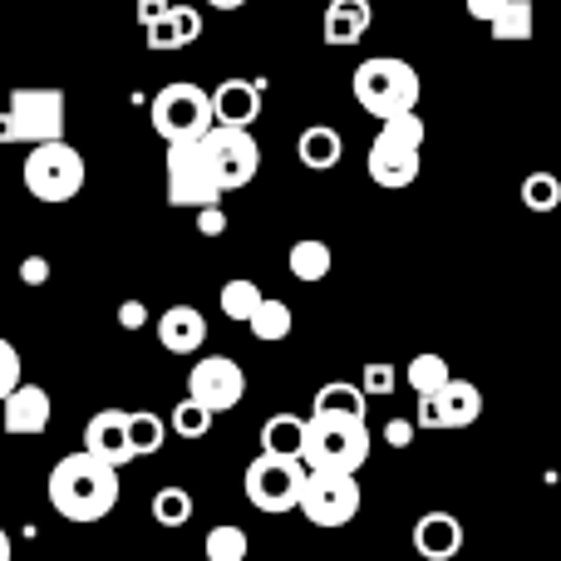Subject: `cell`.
Segmentation results:
<instances>
[{
    "instance_id": "cell-1",
    "label": "cell",
    "mask_w": 561,
    "mask_h": 561,
    "mask_svg": "<svg viewBox=\"0 0 561 561\" xmlns=\"http://www.w3.org/2000/svg\"><path fill=\"white\" fill-rule=\"evenodd\" d=\"M49 507L69 523H104L118 507V468L94 454H65L49 468Z\"/></svg>"
},
{
    "instance_id": "cell-2",
    "label": "cell",
    "mask_w": 561,
    "mask_h": 561,
    "mask_svg": "<svg viewBox=\"0 0 561 561\" xmlns=\"http://www.w3.org/2000/svg\"><path fill=\"white\" fill-rule=\"evenodd\" d=\"M300 463L330 468V473H359L369 458V424L365 414H340V409H310L306 434H300Z\"/></svg>"
},
{
    "instance_id": "cell-3",
    "label": "cell",
    "mask_w": 561,
    "mask_h": 561,
    "mask_svg": "<svg viewBox=\"0 0 561 561\" xmlns=\"http://www.w3.org/2000/svg\"><path fill=\"white\" fill-rule=\"evenodd\" d=\"M419 168H424V118H419V108L379 118V134L365 153L369 183L385 187V193H399V187L419 183Z\"/></svg>"
},
{
    "instance_id": "cell-4",
    "label": "cell",
    "mask_w": 561,
    "mask_h": 561,
    "mask_svg": "<svg viewBox=\"0 0 561 561\" xmlns=\"http://www.w3.org/2000/svg\"><path fill=\"white\" fill-rule=\"evenodd\" d=\"M20 178H25V193L35 197V203L59 207V203H75V197L84 193L89 168H84V153H79L75 144L45 138V144H30Z\"/></svg>"
},
{
    "instance_id": "cell-5",
    "label": "cell",
    "mask_w": 561,
    "mask_h": 561,
    "mask_svg": "<svg viewBox=\"0 0 561 561\" xmlns=\"http://www.w3.org/2000/svg\"><path fill=\"white\" fill-rule=\"evenodd\" d=\"M350 89H355V104L365 108L369 118H389V114H404V108H419V69L409 59H389L375 55L350 75Z\"/></svg>"
},
{
    "instance_id": "cell-6",
    "label": "cell",
    "mask_w": 561,
    "mask_h": 561,
    "mask_svg": "<svg viewBox=\"0 0 561 561\" xmlns=\"http://www.w3.org/2000/svg\"><path fill=\"white\" fill-rule=\"evenodd\" d=\"M65 89H15L10 108H0V144H45L65 138Z\"/></svg>"
},
{
    "instance_id": "cell-7",
    "label": "cell",
    "mask_w": 561,
    "mask_h": 561,
    "mask_svg": "<svg viewBox=\"0 0 561 561\" xmlns=\"http://www.w3.org/2000/svg\"><path fill=\"white\" fill-rule=\"evenodd\" d=\"M148 124L163 144H183V138H203L213 118V99H207L203 84H187V79H173L168 89H158L153 104H148Z\"/></svg>"
},
{
    "instance_id": "cell-8",
    "label": "cell",
    "mask_w": 561,
    "mask_h": 561,
    "mask_svg": "<svg viewBox=\"0 0 561 561\" xmlns=\"http://www.w3.org/2000/svg\"><path fill=\"white\" fill-rule=\"evenodd\" d=\"M359 503H365V493H359L355 473H330V468H306V483L296 493V507L320 533H335V527L355 523Z\"/></svg>"
},
{
    "instance_id": "cell-9",
    "label": "cell",
    "mask_w": 561,
    "mask_h": 561,
    "mask_svg": "<svg viewBox=\"0 0 561 561\" xmlns=\"http://www.w3.org/2000/svg\"><path fill=\"white\" fill-rule=\"evenodd\" d=\"M300 483H306V463H300L296 454H272V448H262L242 473L247 503H252L256 513H296Z\"/></svg>"
},
{
    "instance_id": "cell-10",
    "label": "cell",
    "mask_w": 561,
    "mask_h": 561,
    "mask_svg": "<svg viewBox=\"0 0 561 561\" xmlns=\"http://www.w3.org/2000/svg\"><path fill=\"white\" fill-rule=\"evenodd\" d=\"M203 153H207V168H213L222 193H237V187H247L262 173V144L252 138V128L213 124L203 134Z\"/></svg>"
},
{
    "instance_id": "cell-11",
    "label": "cell",
    "mask_w": 561,
    "mask_h": 561,
    "mask_svg": "<svg viewBox=\"0 0 561 561\" xmlns=\"http://www.w3.org/2000/svg\"><path fill=\"white\" fill-rule=\"evenodd\" d=\"M222 187H217L213 168H207L203 138H183V144H168V203L173 207H203V203H222Z\"/></svg>"
},
{
    "instance_id": "cell-12",
    "label": "cell",
    "mask_w": 561,
    "mask_h": 561,
    "mask_svg": "<svg viewBox=\"0 0 561 561\" xmlns=\"http://www.w3.org/2000/svg\"><path fill=\"white\" fill-rule=\"evenodd\" d=\"M478 414H483V389L473 379L448 375L438 389L419 394L414 428H468V424H478Z\"/></svg>"
},
{
    "instance_id": "cell-13",
    "label": "cell",
    "mask_w": 561,
    "mask_h": 561,
    "mask_svg": "<svg viewBox=\"0 0 561 561\" xmlns=\"http://www.w3.org/2000/svg\"><path fill=\"white\" fill-rule=\"evenodd\" d=\"M187 394H193L197 404H207L213 414H227V409H237L247 394V369L237 365L232 355H203L187 369Z\"/></svg>"
},
{
    "instance_id": "cell-14",
    "label": "cell",
    "mask_w": 561,
    "mask_h": 561,
    "mask_svg": "<svg viewBox=\"0 0 561 561\" xmlns=\"http://www.w3.org/2000/svg\"><path fill=\"white\" fill-rule=\"evenodd\" d=\"M45 428H49V389L20 379L15 389L0 394V434L35 438V434H45Z\"/></svg>"
},
{
    "instance_id": "cell-15",
    "label": "cell",
    "mask_w": 561,
    "mask_h": 561,
    "mask_svg": "<svg viewBox=\"0 0 561 561\" xmlns=\"http://www.w3.org/2000/svg\"><path fill=\"white\" fill-rule=\"evenodd\" d=\"M84 454L104 458L108 468L124 473L128 463H138L134 444H128V409H99L94 419L84 424Z\"/></svg>"
},
{
    "instance_id": "cell-16",
    "label": "cell",
    "mask_w": 561,
    "mask_h": 561,
    "mask_svg": "<svg viewBox=\"0 0 561 561\" xmlns=\"http://www.w3.org/2000/svg\"><path fill=\"white\" fill-rule=\"evenodd\" d=\"M207 99H213V118H217V124L252 128L256 118H262V84H256V79L232 75V79H222V84H217Z\"/></svg>"
},
{
    "instance_id": "cell-17",
    "label": "cell",
    "mask_w": 561,
    "mask_h": 561,
    "mask_svg": "<svg viewBox=\"0 0 561 561\" xmlns=\"http://www.w3.org/2000/svg\"><path fill=\"white\" fill-rule=\"evenodd\" d=\"M153 330L168 355H197V350L207 345V316L197 306H168L163 316L153 320Z\"/></svg>"
},
{
    "instance_id": "cell-18",
    "label": "cell",
    "mask_w": 561,
    "mask_h": 561,
    "mask_svg": "<svg viewBox=\"0 0 561 561\" xmlns=\"http://www.w3.org/2000/svg\"><path fill=\"white\" fill-rule=\"evenodd\" d=\"M414 552L424 561H454L463 552V523L454 513H444V507L424 513L414 523Z\"/></svg>"
},
{
    "instance_id": "cell-19",
    "label": "cell",
    "mask_w": 561,
    "mask_h": 561,
    "mask_svg": "<svg viewBox=\"0 0 561 561\" xmlns=\"http://www.w3.org/2000/svg\"><path fill=\"white\" fill-rule=\"evenodd\" d=\"M375 25V5L369 0H330L325 5V45L335 49H350L369 35Z\"/></svg>"
},
{
    "instance_id": "cell-20",
    "label": "cell",
    "mask_w": 561,
    "mask_h": 561,
    "mask_svg": "<svg viewBox=\"0 0 561 561\" xmlns=\"http://www.w3.org/2000/svg\"><path fill=\"white\" fill-rule=\"evenodd\" d=\"M296 158H300V168H310V173H330V168H340V158H345V138H340V128H330V124H310V128H300Z\"/></svg>"
},
{
    "instance_id": "cell-21",
    "label": "cell",
    "mask_w": 561,
    "mask_h": 561,
    "mask_svg": "<svg viewBox=\"0 0 561 561\" xmlns=\"http://www.w3.org/2000/svg\"><path fill=\"white\" fill-rule=\"evenodd\" d=\"M330 266H335V252H330L320 237H300L296 247L286 252V272L296 280H306V286H316V280L330 276Z\"/></svg>"
},
{
    "instance_id": "cell-22",
    "label": "cell",
    "mask_w": 561,
    "mask_h": 561,
    "mask_svg": "<svg viewBox=\"0 0 561 561\" xmlns=\"http://www.w3.org/2000/svg\"><path fill=\"white\" fill-rule=\"evenodd\" d=\"M290 325H296V316H290V306H286V300H276V296H262V300H256V310L247 316V330H252L262 345L286 340Z\"/></svg>"
},
{
    "instance_id": "cell-23",
    "label": "cell",
    "mask_w": 561,
    "mask_h": 561,
    "mask_svg": "<svg viewBox=\"0 0 561 561\" xmlns=\"http://www.w3.org/2000/svg\"><path fill=\"white\" fill-rule=\"evenodd\" d=\"M213 424H217V414L207 404H197L193 394H183L173 404V414H168V428H173L178 438H187V444H193V438H207L213 434Z\"/></svg>"
},
{
    "instance_id": "cell-24",
    "label": "cell",
    "mask_w": 561,
    "mask_h": 561,
    "mask_svg": "<svg viewBox=\"0 0 561 561\" xmlns=\"http://www.w3.org/2000/svg\"><path fill=\"white\" fill-rule=\"evenodd\" d=\"M163 438H168L163 414H153V409H134V414H128V444H134L138 458H153L158 448H163Z\"/></svg>"
},
{
    "instance_id": "cell-25",
    "label": "cell",
    "mask_w": 561,
    "mask_h": 561,
    "mask_svg": "<svg viewBox=\"0 0 561 561\" xmlns=\"http://www.w3.org/2000/svg\"><path fill=\"white\" fill-rule=\"evenodd\" d=\"M153 523L158 527H187L193 523V493L187 488H178V483H168V488H158L153 493Z\"/></svg>"
},
{
    "instance_id": "cell-26",
    "label": "cell",
    "mask_w": 561,
    "mask_h": 561,
    "mask_svg": "<svg viewBox=\"0 0 561 561\" xmlns=\"http://www.w3.org/2000/svg\"><path fill=\"white\" fill-rule=\"evenodd\" d=\"M488 30L503 45L507 39H533V0H503V10L488 20Z\"/></svg>"
},
{
    "instance_id": "cell-27",
    "label": "cell",
    "mask_w": 561,
    "mask_h": 561,
    "mask_svg": "<svg viewBox=\"0 0 561 561\" xmlns=\"http://www.w3.org/2000/svg\"><path fill=\"white\" fill-rule=\"evenodd\" d=\"M300 434H306V419L300 414H272L262 424V448H272V454H300Z\"/></svg>"
},
{
    "instance_id": "cell-28",
    "label": "cell",
    "mask_w": 561,
    "mask_h": 561,
    "mask_svg": "<svg viewBox=\"0 0 561 561\" xmlns=\"http://www.w3.org/2000/svg\"><path fill=\"white\" fill-rule=\"evenodd\" d=\"M256 300H262V286H256V280H247V276H237V280H227V286H222L217 306H222V316H227V320L247 325V316L256 310Z\"/></svg>"
},
{
    "instance_id": "cell-29",
    "label": "cell",
    "mask_w": 561,
    "mask_h": 561,
    "mask_svg": "<svg viewBox=\"0 0 561 561\" xmlns=\"http://www.w3.org/2000/svg\"><path fill=\"white\" fill-rule=\"evenodd\" d=\"M448 375H454V369H448V359L434 355V350H424V355H414L404 365V379H409V389H414V394H428V389H438Z\"/></svg>"
},
{
    "instance_id": "cell-30",
    "label": "cell",
    "mask_w": 561,
    "mask_h": 561,
    "mask_svg": "<svg viewBox=\"0 0 561 561\" xmlns=\"http://www.w3.org/2000/svg\"><path fill=\"white\" fill-rule=\"evenodd\" d=\"M316 409H340V414H365V389L350 385V379H330V385L316 389V399H310Z\"/></svg>"
},
{
    "instance_id": "cell-31",
    "label": "cell",
    "mask_w": 561,
    "mask_h": 561,
    "mask_svg": "<svg viewBox=\"0 0 561 561\" xmlns=\"http://www.w3.org/2000/svg\"><path fill=\"white\" fill-rule=\"evenodd\" d=\"M523 207H533V213H557L561 207V178L557 173H527L523 178Z\"/></svg>"
},
{
    "instance_id": "cell-32",
    "label": "cell",
    "mask_w": 561,
    "mask_h": 561,
    "mask_svg": "<svg viewBox=\"0 0 561 561\" xmlns=\"http://www.w3.org/2000/svg\"><path fill=\"white\" fill-rule=\"evenodd\" d=\"M207 561H247V527L222 523L207 533Z\"/></svg>"
},
{
    "instance_id": "cell-33",
    "label": "cell",
    "mask_w": 561,
    "mask_h": 561,
    "mask_svg": "<svg viewBox=\"0 0 561 561\" xmlns=\"http://www.w3.org/2000/svg\"><path fill=\"white\" fill-rule=\"evenodd\" d=\"M394 385H399V369H394V365H365V379H359L365 399H385V394H394Z\"/></svg>"
},
{
    "instance_id": "cell-34",
    "label": "cell",
    "mask_w": 561,
    "mask_h": 561,
    "mask_svg": "<svg viewBox=\"0 0 561 561\" xmlns=\"http://www.w3.org/2000/svg\"><path fill=\"white\" fill-rule=\"evenodd\" d=\"M168 20H173L178 45H193L203 35V10H193V5H168Z\"/></svg>"
},
{
    "instance_id": "cell-35",
    "label": "cell",
    "mask_w": 561,
    "mask_h": 561,
    "mask_svg": "<svg viewBox=\"0 0 561 561\" xmlns=\"http://www.w3.org/2000/svg\"><path fill=\"white\" fill-rule=\"evenodd\" d=\"M144 39H148V49H183V45H178V35H173L168 10H158L153 20H144Z\"/></svg>"
},
{
    "instance_id": "cell-36",
    "label": "cell",
    "mask_w": 561,
    "mask_h": 561,
    "mask_svg": "<svg viewBox=\"0 0 561 561\" xmlns=\"http://www.w3.org/2000/svg\"><path fill=\"white\" fill-rule=\"evenodd\" d=\"M193 213H197V232L203 237H222L227 227H232V217H227L222 203H203V207H193Z\"/></svg>"
},
{
    "instance_id": "cell-37",
    "label": "cell",
    "mask_w": 561,
    "mask_h": 561,
    "mask_svg": "<svg viewBox=\"0 0 561 561\" xmlns=\"http://www.w3.org/2000/svg\"><path fill=\"white\" fill-rule=\"evenodd\" d=\"M20 350L10 345V340H0V394H5V389H15L20 385Z\"/></svg>"
},
{
    "instance_id": "cell-38",
    "label": "cell",
    "mask_w": 561,
    "mask_h": 561,
    "mask_svg": "<svg viewBox=\"0 0 561 561\" xmlns=\"http://www.w3.org/2000/svg\"><path fill=\"white\" fill-rule=\"evenodd\" d=\"M385 444L404 454V448L414 444V419H389V424H385Z\"/></svg>"
},
{
    "instance_id": "cell-39",
    "label": "cell",
    "mask_w": 561,
    "mask_h": 561,
    "mask_svg": "<svg viewBox=\"0 0 561 561\" xmlns=\"http://www.w3.org/2000/svg\"><path fill=\"white\" fill-rule=\"evenodd\" d=\"M118 325H124L128 335H134V330H144L148 325V306H144V300H124V306H118Z\"/></svg>"
},
{
    "instance_id": "cell-40",
    "label": "cell",
    "mask_w": 561,
    "mask_h": 561,
    "mask_svg": "<svg viewBox=\"0 0 561 561\" xmlns=\"http://www.w3.org/2000/svg\"><path fill=\"white\" fill-rule=\"evenodd\" d=\"M20 280H25V286H45V280H49V262H45V256H25V262H20Z\"/></svg>"
},
{
    "instance_id": "cell-41",
    "label": "cell",
    "mask_w": 561,
    "mask_h": 561,
    "mask_svg": "<svg viewBox=\"0 0 561 561\" xmlns=\"http://www.w3.org/2000/svg\"><path fill=\"white\" fill-rule=\"evenodd\" d=\"M497 10H503V0H468V15H473V20H483V25L497 15Z\"/></svg>"
},
{
    "instance_id": "cell-42",
    "label": "cell",
    "mask_w": 561,
    "mask_h": 561,
    "mask_svg": "<svg viewBox=\"0 0 561 561\" xmlns=\"http://www.w3.org/2000/svg\"><path fill=\"white\" fill-rule=\"evenodd\" d=\"M158 10H168V0H138V25H144V20H153Z\"/></svg>"
},
{
    "instance_id": "cell-43",
    "label": "cell",
    "mask_w": 561,
    "mask_h": 561,
    "mask_svg": "<svg viewBox=\"0 0 561 561\" xmlns=\"http://www.w3.org/2000/svg\"><path fill=\"white\" fill-rule=\"evenodd\" d=\"M207 5H213V10H242L247 0H207Z\"/></svg>"
},
{
    "instance_id": "cell-44",
    "label": "cell",
    "mask_w": 561,
    "mask_h": 561,
    "mask_svg": "<svg viewBox=\"0 0 561 561\" xmlns=\"http://www.w3.org/2000/svg\"><path fill=\"white\" fill-rule=\"evenodd\" d=\"M0 561H10V533L0 527Z\"/></svg>"
}]
</instances>
